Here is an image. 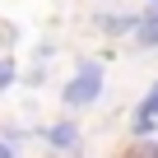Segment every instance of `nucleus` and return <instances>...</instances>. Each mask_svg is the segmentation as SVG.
I'll return each instance as SVG.
<instances>
[{
  "label": "nucleus",
  "instance_id": "nucleus-1",
  "mask_svg": "<svg viewBox=\"0 0 158 158\" xmlns=\"http://www.w3.org/2000/svg\"><path fill=\"white\" fill-rule=\"evenodd\" d=\"M102 84H107V65L102 60H84L70 79H65V89H60V107L70 112H84L102 98Z\"/></svg>",
  "mask_w": 158,
  "mask_h": 158
},
{
  "label": "nucleus",
  "instance_id": "nucleus-2",
  "mask_svg": "<svg viewBox=\"0 0 158 158\" xmlns=\"http://www.w3.org/2000/svg\"><path fill=\"white\" fill-rule=\"evenodd\" d=\"M42 139H47L51 153H74V149H79V126H74L70 116H60V121H51V126L42 130Z\"/></svg>",
  "mask_w": 158,
  "mask_h": 158
},
{
  "label": "nucleus",
  "instance_id": "nucleus-3",
  "mask_svg": "<svg viewBox=\"0 0 158 158\" xmlns=\"http://www.w3.org/2000/svg\"><path fill=\"white\" fill-rule=\"evenodd\" d=\"M130 130H135V139H149V135L158 130V84L139 98V107H135V116H130Z\"/></svg>",
  "mask_w": 158,
  "mask_h": 158
},
{
  "label": "nucleus",
  "instance_id": "nucleus-4",
  "mask_svg": "<svg viewBox=\"0 0 158 158\" xmlns=\"http://www.w3.org/2000/svg\"><path fill=\"white\" fill-rule=\"evenodd\" d=\"M98 28L107 37H126V33L139 28V14H98Z\"/></svg>",
  "mask_w": 158,
  "mask_h": 158
},
{
  "label": "nucleus",
  "instance_id": "nucleus-5",
  "mask_svg": "<svg viewBox=\"0 0 158 158\" xmlns=\"http://www.w3.org/2000/svg\"><path fill=\"white\" fill-rule=\"evenodd\" d=\"M135 42L149 51V47H158V5H149L144 14H139V28H135Z\"/></svg>",
  "mask_w": 158,
  "mask_h": 158
},
{
  "label": "nucleus",
  "instance_id": "nucleus-6",
  "mask_svg": "<svg viewBox=\"0 0 158 158\" xmlns=\"http://www.w3.org/2000/svg\"><path fill=\"white\" fill-rule=\"evenodd\" d=\"M126 158H158V139H135L126 149Z\"/></svg>",
  "mask_w": 158,
  "mask_h": 158
},
{
  "label": "nucleus",
  "instance_id": "nucleus-7",
  "mask_svg": "<svg viewBox=\"0 0 158 158\" xmlns=\"http://www.w3.org/2000/svg\"><path fill=\"white\" fill-rule=\"evenodd\" d=\"M14 79H19V65H14L10 56H5V60H0V93H5V89L14 84Z\"/></svg>",
  "mask_w": 158,
  "mask_h": 158
},
{
  "label": "nucleus",
  "instance_id": "nucleus-8",
  "mask_svg": "<svg viewBox=\"0 0 158 158\" xmlns=\"http://www.w3.org/2000/svg\"><path fill=\"white\" fill-rule=\"evenodd\" d=\"M0 158H19V153H14V149L5 144V139H0Z\"/></svg>",
  "mask_w": 158,
  "mask_h": 158
},
{
  "label": "nucleus",
  "instance_id": "nucleus-9",
  "mask_svg": "<svg viewBox=\"0 0 158 158\" xmlns=\"http://www.w3.org/2000/svg\"><path fill=\"white\" fill-rule=\"evenodd\" d=\"M149 5H158V0H149Z\"/></svg>",
  "mask_w": 158,
  "mask_h": 158
}]
</instances>
